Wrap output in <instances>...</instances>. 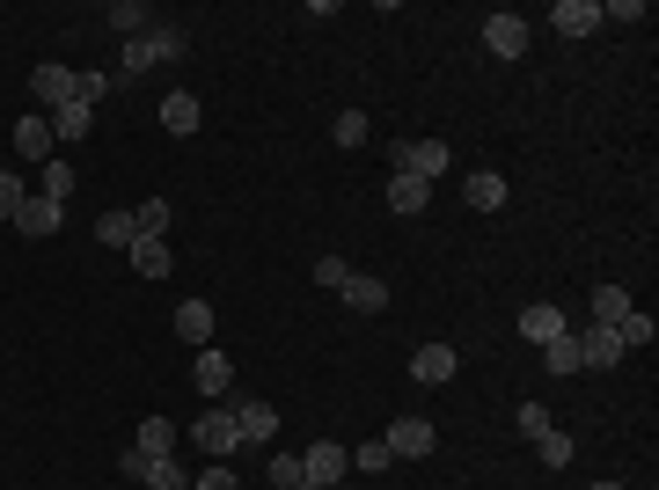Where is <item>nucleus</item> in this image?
<instances>
[{
	"instance_id": "nucleus-1",
	"label": "nucleus",
	"mask_w": 659,
	"mask_h": 490,
	"mask_svg": "<svg viewBox=\"0 0 659 490\" xmlns=\"http://www.w3.org/2000/svg\"><path fill=\"white\" fill-rule=\"evenodd\" d=\"M184 52H191L184 22H161V30H147V37H125V52H118V88L132 81V73L161 67V59H184Z\"/></svg>"
},
{
	"instance_id": "nucleus-2",
	"label": "nucleus",
	"mask_w": 659,
	"mask_h": 490,
	"mask_svg": "<svg viewBox=\"0 0 659 490\" xmlns=\"http://www.w3.org/2000/svg\"><path fill=\"white\" fill-rule=\"evenodd\" d=\"M447 140H388V169L396 176H417V183H440L447 176Z\"/></svg>"
},
{
	"instance_id": "nucleus-3",
	"label": "nucleus",
	"mask_w": 659,
	"mask_h": 490,
	"mask_svg": "<svg viewBox=\"0 0 659 490\" xmlns=\"http://www.w3.org/2000/svg\"><path fill=\"white\" fill-rule=\"evenodd\" d=\"M191 439H198V447H206L213 461H227V454H235V447H243V424H235V410H227V403H213L206 418L191 424Z\"/></svg>"
},
{
	"instance_id": "nucleus-4",
	"label": "nucleus",
	"mask_w": 659,
	"mask_h": 490,
	"mask_svg": "<svg viewBox=\"0 0 659 490\" xmlns=\"http://www.w3.org/2000/svg\"><path fill=\"white\" fill-rule=\"evenodd\" d=\"M301 476H308L315 490H337V483H345V476H352V454H345V447H337V439H315L308 454H301Z\"/></svg>"
},
{
	"instance_id": "nucleus-5",
	"label": "nucleus",
	"mask_w": 659,
	"mask_h": 490,
	"mask_svg": "<svg viewBox=\"0 0 659 490\" xmlns=\"http://www.w3.org/2000/svg\"><path fill=\"white\" fill-rule=\"evenodd\" d=\"M30 103L45 110V118H52V110H67V103H73V73L59 67V59H45V67L30 73Z\"/></svg>"
},
{
	"instance_id": "nucleus-6",
	"label": "nucleus",
	"mask_w": 659,
	"mask_h": 490,
	"mask_svg": "<svg viewBox=\"0 0 659 490\" xmlns=\"http://www.w3.org/2000/svg\"><path fill=\"white\" fill-rule=\"evenodd\" d=\"M433 424H425V418H396V424H388V432H382V447H388V454H396V461H425V454H433Z\"/></svg>"
},
{
	"instance_id": "nucleus-7",
	"label": "nucleus",
	"mask_w": 659,
	"mask_h": 490,
	"mask_svg": "<svg viewBox=\"0 0 659 490\" xmlns=\"http://www.w3.org/2000/svg\"><path fill=\"white\" fill-rule=\"evenodd\" d=\"M16 228L30 234V242H45V234H59V228H67V206L37 191V198H22V206H16Z\"/></svg>"
},
{
	"instance_id": "nucleus-8",
	"label": "nucleus",
	"mask_w": 659,
	"mask_h": 490,
	"mask_svg": "<svg viewBox=\"0 0 659 490\" xmlns=\"http://www.w3.org/2000/svg\"><path fill=\"white\" fill-rule=\"evenodd\" d=\"M484 44L499 59H528V22L513 16V8H499V16H484Z\"/></svg>"
},
{
	"instance_id": "nucleus-9",
	"label": "nucleus",
	"mask_w": 659,
	"mask_h": 490,
	"mask_svg": "<svg viewBox=\"0 0 659 490\" xmlns=\"http://www.w3.org/2000/svg\"><path fill=\"white\" fill-rule=\"evenodd\" d=\"M411 381H417V388H447V381H454V344H425V351L411 359Z\"/></svg>"
},
{
	"instance_id": "nucleus-10",
	"label": "nucleus",
	"mask_w": 659,
	"mask_h": 490,
	"mask_svg": "<svg viewBox=\"0 0 659 490\" xmlns=\"http://www.w3.org/2000/svg\"><path fill=\"white\" fill-rule=\"evenodd\" d=\"M550 22H557L564 37H593V30H601V0H557Z\"/></svg>"
},
{
	"instance_id": "nucleus-11",
	"label": "nucleus",
	"mask_w": 659,
	"mask_h": 490,
	"mask_svg": "<svg viewBox=\"0 0 659 490\" xmlns=\"http://www.w3.org/2000/svg\"><path fill=\"white\" fill-rule=\"evenodd\" d=\"M579 359H587V367H623V344H616L608 322H587V330H579Z\"/></svg>"
},
{
	"instance_id": "nucleus-12",
	"label": "nucleus",
	"mask_w": 659,
	"mask_h": 490,
	"mask_svg": "<svg viewBox=\"0 0 659 490\" xmlns=\"http://www.w3.org/2000/svg\"><path fill=\"white\" fill-rule=\"evenodd\" d=\"M16 154L22 161H52V118H45V110H30V118L16 124Z\"/></svg>"
},
{
	"instance_id": "nucleus-13",
	"label": "nucleus",
	"mask_w": 659,
	"mask_h": 490,
	"mask_svg": "<svg viewBox=\"0 0 659 490\" xmlns=\"http://www.w3.org/2000/svg\"><path fill=\"white\" fill-rule=\"evenodd\" d=\"M191 381L198 388H206V396H213V403H227V388H235V367H227V351H198V373H191Z\"/></svg>"
},
{
	"instance_id": "nucleus-14",
	"label": "nucleus",
	"mask_w": 659,
	"mask_h": 490,
	"mask_svg": "<svg viewBox=\"0 0 659 490\" xmlns=\"http://www.w3.org/2000/svg\"><path fill=\"white\" fill-rule=\"evenodd\" d=\"M125 257H132V271H139V279H169L176 249H169V242H155V234H139V242L125 249Z\"/></svg>"
},
{
	"instance_id": "nucleus-15",
	"label": "nucleus",
	"mask_w": 659,
	"mask_h": 490,
	"mask_svg": "<svg viewBox=\"0 0 659 490\" xmlns=\"http://www.w3.org/2000/svg\"><path fill=\"white\" fill-rule=\"evenodd\" d=\"M425 206H433V183H417V176H388V212L417 220Z\"/></svg>"
},
{
	"instance_id": "nucleus-16",
	"label": "nucleus",
	"mask_w": 659,
	"mask_h": 490,
	"mask_svg": "<svg viewBox=\"0 0 659 490\" xmlns=\"http://www.w3.org/2000/svg\"><path fill=\"white\" fill-rule=\"evenodd\" d=\"M176 337L206 351L213 344V300H184V308H176Z\"/></svg>"
},
{
	"instance_id": "nucleus-17",
	"label": "nucleus",
	"mask_w": 659,
	"mask_h": 490,
	"mask_svg": "<svg viewBox=\"0 0 659 490\" xmlns=\"http://www.w3.org/2000/svg\"><path fill=\"white\" fill-rule=\"evenodd\" d=\"M337 293H345V308H360V316H382V308H388V286H382V279H366V271H352Z\"/></svg>"
},
{
	"instance_id": "nucleus-18",
	"label": "nucleus",
	"mask_w": 659,
	"mask_h": 490,
	"mask_svg": "<svg viewBox=\"0 0 659 490\" xmlns=\"http://www.w3.org/2000/svg\"><path fill=\"white\" fill-rule=\"evenodd\" d=\"M564 330H572V322H564V308H550V300H535V308L521 316V337H528V344H550V337H564Z\"/></svg>"
},
{
	"instance_id": "nucleus-19",
	"label": "nucleus",
	"mask_w": 659,
	"mask_h": 490,
	"mask_svg": "<svg viewBox=\"0 0 659 490\" xmlns=\"http://www.w3.org/2000/svg\"><path fill=\"white\" fill-rule=\"evenodd\" d=\"M235 424H243V439H272L278 432V410L264 403V396H243V403H235Z\"/></svg>"
},
{
	"instance_id": "nucleus-20",
	"label": "nucleus",
	"mask_w": 659,
	"mask_h": 490,
	"mask_svg": "<svg viewBox=\"0 0 659 490\" xmlns=\"http://www.w3.org/2000/svg\"><path fill=\"white\" fill-rule=\"evenodd\" d=\"M96 242H104V249H132V242H139V220H132L125 206H110L104 220H96Z\"/></svg>"
},
{
	"instance_id": "nucleus-21",
	"label": "nucleus",
	"mask_w": 659,
	"mask_h": 490,
	"mask_svg": "<svg viewBox=\"0 0 659 490\" xmlns=\"http://www.w3.org/2000/svg\"><path fill=\"white\" fill-rule=\"evenodd\" d=\"M161 124H169L176 140H184V132H198V124H206V110H198V96H184V88H176L169 103H161Z\"/></svg>"
},
{
	"instance_id": "nucleus-22",
	"label": "nucleus",
	"mask_w": 659,
	"mask_h": 490,
	"mask_svg": "<svg viewBox=\"0 0 659 490\" xmlns=\"http://www.w3.org/2000/svg\"><path fill=\"white\" fill-rule=\"evenodd\" d=\"M147 461H161V454H176V424L169 418H139V439H132Z\"/></svg>"
},
{
	"instance_id": "nucleus-23",
	"label": "nucleus",
	"mask_w": 659,
	"mask_h": 490,
	"mask_svg": "<svg viewBox=\"0 0 659 490\" xmlns=\"http://www.w3.org/2000/svg\"><path fill=\"white\" fill-rule=\"evenodd\" d=\"M462 198H469L476 212H499V206H505V176H499V169H476V176H469V191H462Z\"/></svg>"
},
{
	"instance_id": "nucleus-24",
	"label": "nucleus",
	"mask_w": 659,
	"mask_h": 490,
	"mask_svg": "<svg viewBox=\"0 0 659 490\" xmlns=\"http://www.w3.org/2000/svg\"><path fill=\"white\" fill-rule=\"evenodd\" d=\"M623 316H630V293H623V286H593V316L587 322H608V330H616Z\"/></svg>"
},
{
	"instance_id": "nucleus-25",
	"label": "nucleus",
	"mask_w": 659,
	"mask_h": 490,
	"mask_svg": "<svg viewBox=\"0 0 659 490\" xmlns=\"http://www.w3.org/2000/svg\"><path fill=\"white\" fill-rule=\"evenodd\" d=\"M110 30H118V37H147V30H155L147 0H118V8H110Z\"/></svg>"
},
{
	"instance_id": "nucleus-26",
	"label": "nucleus",
	"mask_w": 659,
	"mask_h": 490,
	"mask_svg": "<svg viewBox=\"0 0 659 490\" xmlns=\"http://www.w3.org/2000/svg\"><path fill=\"white\" fill-rule=\"evenodd\" d=\"M132 220H139V234H155V242H169V220H176V206H169V198H147V206H132Z\"/></svg>"
},
{
	"instance_id": "nucleus-27",
	"label": "nucleus",
	"mask_w": 659,
	"mask_h": 490,
	"mask_svg": "<svg viewBox=\"0 0 659 490\" xmlns=\"http://www.w3.org/2000/svg\"><path fill=\"white\" fill-rule=\"evenodd\" d=\"M542 359H550V373H579V367H587V359H579V330L550 337V344H542Z\"/></svg>"
},
{
	"instance_id": "nucleus-28",
	"label": "nucleus",
	"mask_w": 659,
	"mask_h": 490,
	"mask_svg": "<svg viewBox=\"0 0 659 490\" xmlns=\"http://www.w3.org/2000/svg\"><path fill=\"white\" fill-rule=\"evenodd\" d=\"M88 124H96V110L67 103V110H52V140H88Z\"/></svg>"
},
{
	"instance_id": "nucleus-29",
	"label": "nucleus",
	"mask_w": 659,
	"mask_h": 490,
	"mask_svg": "<svg viewBox=\"0 0 659 490\" xmlns=\"http://www.w3.org/2000/svg\"><path fill=\"white\" fill-rule=\"evenodd\" d=\"M652 337H659V322H652V316H638V308H630V316L616 322V344H623V351H645Z\"/></svg>"
},
{
	"instance_id": "nucleus-30",
	"label": "nucleus",
	"mask_w": 659,
	"mask_h": 490,
	"mask_svg": "<svg viewBox=\"0 0 659 490\" xmlns=\"http://www.w3.org/2000/svg\"><path fill=\"white\" fill-rule=\"evenodd\" d=\"M132 454H139V447H132ZM139 483H147V490H191V483H184V469H176V454L147 461V476H139Z\"/></svg>"
},
{
	"instance_id": "nucleus-31",
	"label": "nucleus",
	"mask_w": 659,
	"mask_h": 490,
	"mask_svg": "<svg viewBox=\"0 0 659 490\" xmlns=\"http://www.w3.org/2000/svg\"><path fill=\"white\" fill-rule=\"evenodd\" d=\"M110 88H118V73H73V103H88V110H96V103L110 96Z\"/></svg>"
},
{
	"instance_id": "nucleus-32",
	"label": "nucleus",
	"mask_w": 659,
	"mask_h": 490,
	"mask_svg": "<svg viewBox=\"0 0 659 490\" xmlns=\"http://www.w3.org/2000/svg\"><path fill=\"white\" fill-rule=\"evenodd\" d=\"M330 140H337V147H366V110H337Z\"/></svg>"
},
{
	"instance_id": "nucleus-33",
	"label": "nucleus",
	"mask_w": 659,
	"mask_h": 490,
	"mask_svg": "<svg viewBox=\"0 0 659 490\" xmlns=\"http://www.w3.org/2000/svg\"><path fill=\"white\" fill-rule=\"evenodd\" d=\"M535 454H542V469H564V461H572V432H542Z\"/></svg>"
},
{
	"instance_id": "nucleus-34",
	"label": "nucleus",
	"mask_w": 659,
	"mask_h": 490,
	"mask_svg": "<svg viewBox=\"0 0 659 490\" xmlns=\"http://www.w3.org/2000/svg\"><path fill=\"white\" fill-rule=\"evenodd\" d=\"M388 461H396V454H388L382 439H366L360 454H352V469H360V476H382V469H388Z\"/></svg>"
},
{
	"instance_id": "nucleus-35",
	"label": "nucleus",
	"mask_w": 659,
	"mask_h": 490,
	"mask_svg": "<svg viewBox=\"0 0 659 490\" xmlns=\"http://www.w3.org/2000/svg\"><path fill=\"white\" fill-rule=\"evenodd\" d=\"M67 191H73V169H67V161H45V198H59V206H67Z\"/></svg>"
},
{
	"instance_id": "nucleus-36",
	"label": "nucleus",
	"mask_w": 659,
	"mask_h": 490,
	"mask_svg": "<svg viewBox=\"0 0 659 490\" xmlns=\"http://www.w3.org/2000/svg\"><path fill=\"white\" fill-rule=\"evenodd\" d=\"M272 483H278V490L308 483V476H301V454H272Z\"/></svg>"
},
{
	"instance_id": "nucleus-37",
	"label": "nucleus",
	"mask_w": 659,
	"mask_h": 490,
	"mask_svg": "<svg viewBox=\"0 0 659 490\" xmlns=\"http://www.w3.org/2000/svg\"><path fill=\"white\" fill-rule=\"evenodd\" d=\"M345 279H352V271H345V257H315V286H330V293H337Z\"/></svg>"
},
{
	"instance_id": "nucleus-38",
	"label": "nucleus",
	"mask_w": 659,
	"mask_h": 490,
	"mask_svg": "<svg viewBox=\"0 0 659 490\" xmlns=\"http://www.w3.org/2000/svg\"><path fill=\"white\" fill-rule=\"evenodd\" d=\"M521 432H528V439H542V432H557V424H550V410H542V403H521Z\"/></svg>"
},
{
	"instance_id": "nucleus-39",
	"label": "nucleus",
	"mask_w": 659,
	"mask_h": 490,
	"mask_svg": "<svg viewBox=\"0 0 659 490\" xmlns=\"http://www.w3.org/2000/svg\"><path fill=\"white\" fill-rule=\"evenodd\" d=\"M22 198H30V191H22V176H0V212H8V220H16Z\"/></svg>"
},
{
	"instance_id": "nucleus-40",
	"label": "nucleus",
	"mask_w": 659,
	"mask_h": 490,
	"mask_svg": "<svg viewBox=\"0 0 659 490\" xmlns=\"http://www.w3.org/2000/svg\"><path fill=\"white\" fill-rule=\"evenodd\" d=\"M191 490H243V483H235V469H227V461H213L206 483H191Z\"/></svg>"
},
{
	"instance_id": "nucleus-41",
	"label": "nucleus",
	"mask_w": 659,
	"mask_h": 490,
	"mask_svg": "<svg viewBox=\"0 0 659 490\" xmlns=\"http://www.w3.org/2000/svg\"><path fill=\"white\" fill-rule=\"evenodd\" d=\"M601 22H645L638 0H616V8H601Z\"/></svg>"
},
{
	"instance_id": "nucleus-42",
	"label": "nucleus",
	"mask_w": 659,
	"mask_h": 490,
	"mask_svg": "<svg viewBox=\"0 0 659 490\" xmlns=\"http://www.w3.org/2000/svg\"><path fill=\"white\" fill-rule=\"evenodd\" d=\"M593 490H623V483H593Z\"/></svg>"
},
{
	"instance_id": "nucleus-43",
	"label": "nucleus",
	"mask_w": 659,
	"mask_h": 490,
	"mask_svg": "<svg viewBox=\"0 0 659 490\" xmlns=\"http://www.w3.org/2000/svg\"><path fill=\"white\" fill-rule=\"evenodd\" d=\"M294 490H315V483H294Z\"/></svg>"
}]
</instances>
